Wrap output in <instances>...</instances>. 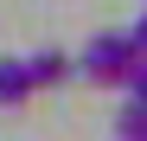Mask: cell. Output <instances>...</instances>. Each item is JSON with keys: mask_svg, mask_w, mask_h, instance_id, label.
Wrapping results in <instances>:
<instances>
[{"mask_svg": "<svg viewBox=\"0 0 147 141\" xmlns=\"http://www.w3.org/2000/svg\"><path fill=\"white\" fill-rule=\"evenodd\" d=\"M128 64H134V39H128V32H96V39L83 45V58H77V77H90V83H109V90H121Z\"/></svg>", "mask_w": 147, "mask_h": 141, "instance_id": "cell-1", "label": "cell"}, {"mask_svg": "<svg viewBox=\"0 0 147 141\" xmlns=\"http://www.w3.org/2000/svg\"><path fill=\"white\" fill-rule=\"evenodd\" d=\"M32 103V70L26 58H0V109H26Z\"/></svg>", "mask_w": 147, "mask_h": 141, "instance_id": "cell-2", "label": "cell"}, {"mask_svg": "<svg viewBox=\"0 0 147 141\" xmlns=\"http://www.w3.org/2000/svg\"><path fill=\"white\" fill-rule=\"evenodd\" d=\"M26 70H32V90H58L70 70H77V58H64V52H32Z\"/></svg>", "mask_w": 147, "mask_h": 141, "instance_id": "cell-3", "label": "cell"}, {"mask_svg": "<svg viewBox=\"0 0 147 141\" xmlns=\"http://www.w3.org/2000/svg\"><path fill=\"white\" fill-rule=\"evenodd\" d=\"M115 135H128V141H147V103H128L115 115Z\"/></svg>", "mask_w": 147, "mask_h": 141, "instance_id": "cell-4", "label": "cell"}, {"mask_svg": "<svg viewBox=\"0 0 147 141\" xmlns=\"http://www.w3.org/2000/svg\"><path fill=\"white\" fill-rule=\"evenodd\" d=\"M121 90H128V103H147V58L134 52V64H128V77H121Z\"/></svg>", "mask_w": 147, "mask_h": 141, "instance_id": "cell-5", "label": "cell"}, {"mask_svg": "<svg viewBox=\"0 0 147 141\" xmlns=\"http://www.w3.org/2000/svg\"><path fill=\"white\" fill-rule=\"evenodd\" d=\"M128 39H134V52L147 58V13H141V19H134V26H128Z\"/></svg>", "mask_w": 147, "mask_h": 141, "instance_id": "cell-6", "label": "cell"}]
</instances>
